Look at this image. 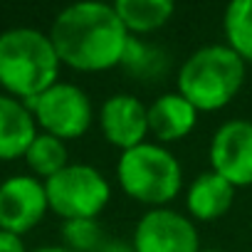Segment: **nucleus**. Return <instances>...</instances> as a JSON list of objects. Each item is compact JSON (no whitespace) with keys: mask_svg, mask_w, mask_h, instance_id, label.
Instances as JSON below:
<instances>
[{"mask_svg":"<svg viewBox=\"0 0 252 252\" xmlns=\"http://www.w3.org/2000/svg\"><path fill=\"white\" fill-rule=\"evenodd\" d=\"M60 57L50 35L35 28L0 32V87L8 96L30 101L60 82Z\"/></svg>","mask_w":252,"mask_h":252,"instance_id":"obj_2","label":"nucleus"},{"mask_svg":"<svg viewBox=\"0 0 252 252\" xmlns=\"http://www.w3.org/2000/svg\"><path fill=\"white\" fill-rule=\"evenodd\" d=\"M210 171L222 176L235 190L252 186V121L230 119L213 134Z\"/></svg>","mask_w":252,"mask_h":252,"instance_id":"obj_7","label":"nucleus"},{"mask_svg":"<svg viewBox=\"0 0 252 252\" xmlns=\"http://www.w3.org/2000/svg\"><path fill=\"white\" fill-rule=\"evenodd\" d=\"M121 67L129 69L136 77L151 79V77H158L163 72L166 55L158 47H151L144 40L129 35V42H126V50H124V57H121Z\"/></svg>","mask_w":252,"mask_h":252,"instance_id":"obj_17","label":"nucleus"},{"mask_svg":"<svg viewBox=\"0 0 252 252\" xmlns=\"http://www.w3.org/2000/svg\"><path fill=\"white\" fill-rule=\"evenodd\" d=\"M116 181L129 198L151 208H166L181 193L183 168L166 146L144 141L129 151H121Z\"/></svg>","mask_w":252,"mask_h":252,"instance_id":"obj_4","label":"nucleus"},{"mask_svg":"<svg viewBox=\"0 0 252 252\" xmlns=\"http://www.w3.org/2000/svg\"><path fill=\"white\" fill-rule=\"evenodd\" d=\"M23 158H25L28 168L35 176L45 178V181L57 176L62 168L69 166V154H67L64 141H60V139H55L50 134H37Z\"/></svg>","mask_w":252,"mask_h":252,"instance_id":"obj_16","label":"nucleus"},{"mask_svg":"<svg viewBox=\"0 0 252 252\" xmlns=\"http://www.w3.org/2000/svg\"><path fill=\"white\" fill-rule=\"evenodd\" d=\"M99 129L106 144L129 151L149 136V111L134 94H111L99 109Z\"/></svg>","mask_w":252,"mask_h":252,"instance_id":"obj_10","label":"nucleus"},{"mask_svg":"<svg viewBox=\"0 0 252 252\" xmlns=\"http://www.w3.org/2000/svg\"><path fill=\"white\" fill-rule=\"evenodd\" d=\"M134 252H200L190 218L171 208H151L134 230Z\"/></svg>","mask_w":252,"mask_h":252,"instance_id":"obj_8","label":"nucleus"},{"mask_svg":"<svg viewBox=\"0 0 252 252\" xmlns=\"http://www.w3.org/2000/svg\"><path fill=\"white\" fill-rule=\"evenodd\" d=\"M35 252H72V250L64 245H47V247H37Z\"/></svg>","mask_w":252,"mask_h":252,"instance_id":"obj_21","label":"nucleus"},{"mask_svg":"<svg viewBox=\"0 0 252 252\" xmlns=\"http://www.w3.org/2000/svg\"><path fill=\"white\" fill-rule=\"evenodd\" d=\"M99 252H134V247L124 245V242H104V247Z\"/></svg>","mask_w":252,"mask_h":252,"instance_id":"obj_20","label":"nucleus"},{"mask_svg":"<svg viewBox=\"0 0 252 252\" xmlns=\"http://www.w3.org/2000/svg\"><path fill=\"white\" fill-rule=\"evenodd\" d=\"M0 252H28V250H25V242L20 235L0 230Z\"/></svg>","mask_w":252,"mask_h":252,"instance_id":"obj_19","label":"nucleus"},{"mask_svg":"<svg viewBox=\"0 0 252 252\" xmlns=\"http://www.w3.org/2000/svg\"><path fill=\"white\" fill-rule=\"evenodd\" d=\"M23 104L32 111L35 124L42 129V134H50L60 141L84 136L94 121L89 94L72 82H57L40 96Z\"/></svg>","mask_w":252,"mask_h":252,"instance_id":"obj_6","label":"nucleus"},{"mask_svg":"<svg viewBox=\"0 0 252 252\" xmlns=\"http://www.w3.org/2000/svg\"><path fill=\"white\" fill-rule=\"evenodd\" d=\"M47 205L62 220H96L111 200V186L101 171L89 163H69L45 181Z\"/></svg>","mask_w":252,"mask_h":252,"instance_id":"obj_5","label":"nucleus"},{"mask_svg":"<svg viewBox=\"0 0 252 252\" xmlns=\"http://www.w3.org/2000/svg\"><path fill=\"white\" fill-rule=\"evenodd\" d=\"M200 252H225V250H200Z\"/></svg>","mask_w":252,"mask_h":252,"instance_id":"obj_22","label":"nucleus"},{"mask_svg":"<svg viewBox=\"0 0 252 252\" xmlns=\"http://www.w3.org/2000/svg\"><path fill=\"white\" fill-rule=\"evenodd\" d=\"M0 94H3V87H0Z\"/></svg>","mask_w":252,"mask_h":252,"instance_id":"obj_23","label":"nucleus"},{"mask_svg":"<svg viewBox=\"0 0 252 252\" xmlns=\"http://www.w3.org/2000/svg\"><path fill=\"white\" fill-rule=\"evenodd\" d=\"M50 42L62 64L77 72H106L121 64L129 32L114 5L99 0L67 5L50 28Z\"/></svg>","mask_w":252,"mask_h":252,"instance_id":"obj_1","label":"nucleus"},{"mask_svg":"<svg viewBox=\"0 0 252 252\" xmlns=\"http://www.w3.org/2000/svg\"><path fill=\"white\" fill-rule=\"evenodd\" d=\"M235 200V188L215 171H203L186 193V208L195 220L210 222L222 218Z\"/></svg>","mask_w":252,"mask_h":252,"instance_id":"obj_13","label":"nucleus"},{"mask_svg":"<svg viewBox=\"0 0 252 252\" xmlns=\"http://www.w3.org/2000/svg\"><path fill=\"white\" fill-rule=\"evenodd\" d=\"M225 45L247 64L252 62V0H232L222 15Z\"/></svg>","mask_w":252,"mask_h":252,"instance_id":"obj_15","label":"nucleus"},{"mask_svg":"<svg viewBox=\"0 0 252 252\" xmlns=\"http://www.w3.org/2000/svg\"><path fill=\"white\" fill-rule=\"evenodd\" d=\"M50 210L45 181L35 176H10L0 183V230L25 235Z\"/></svg>","mask_w":252,"mask_h":252,"instance_id":"obj_9","label":"nucleus"},{"mask_svg":"<svg viewBox=\"0 0 252 252\" xmlns=\"http://www.w3.org/2000/svg\"><path fill=\"white\" fill-rule=\"evenodd\" d=\"M62 240L72 252H99L104 247V230L96 220H64Z\"/></svg>","mask_w":252,"mask_h":252,"instance_id":"obj_18","label":"nucleus"},{"mask_svg":"<svg viewBox=\"0 0 252 252\" xmlns=\"http://www.w3.org/2000/svg\"><path fill=\"white\" fill-rule=\"evenodd\" d=\"M37 136L32 111L8 94H0V161L23 158Z\"/></svg>","mask_w":252,"mask_h":252,"instance_id":"obj_12","label":"nucleus"},{"mask_svg":"<svg viewBox=\"0 0 252 252\" xmlns=\"http://www.w3.org/2000/svg\"><path fill=\"white\" fill-rule=\"evenodd\" d=\"M146 111H149V134L161 146L186 139L198 124V109L190 101H186L178 92L161 94L158 99H154L151 106H146Z\"/></svg>","mask_w":252,"mask_h":252,"instance_id":"obj_11","label":"nucleus"},{"mask_svg":"<svg viewBox=\"0 0 252 252\" xmlns=\"http://www.w3.org/2000/svg\"><path fill=\"white\" fill-rule=\"evenodd\" d=\"M114 10L126 32L136 37L161 30L171 20L176 8L171 0H116Z\"/></svg>","mask_w":252,"mask_h":252,"instance_id":"obj_14","label":"nucleus"},{"mask_svg":"<svg viewBox=\"0 0 252 252\" xmlns=\"http://www.w3.org/2000/svg\"><path fill=\"white\" fill-rule=\"evenodd\" d=\"M176 79V92L190 101L198 114L218 111L237 96L245 82V62L227 45H205L186 57Z\"/></svg>","mask_w":252,"mask_h":252,"instance_id":"obj_3","label":"nucleus"}]
</instances>
